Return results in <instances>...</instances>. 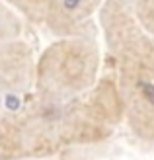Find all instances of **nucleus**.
Listing matches in <instances>:
<instances>
[{
	"label": "nucleus",
	"mask_w": 154,
	"mask_h": 160,
	"mask_svg": "<svg viewBox=\"0 0 154 160\" xmlns=\"http://www.w3.org/2000/svg\"><path fill=\"white\" fill-rule=\"evenodd\" d=\"M102 4L103 0H49L41 26L53 37L96 33Z\"/></svg>",
	"instance_id": "obj_4"
},
{
	"label": "nucleus",
	"mask_w": 154,
	"mask_h": 160,
	"mask_svg": "<svg viewBox=\"0 0 154 160\" xmlns=\"http://www.w3.org/2000/svg\"><path fill=\"white\" fill-rule=\"evenodd\" d=\"M23 31H26L23 16L6 0H0V41L20 39L23 37Z\"/></svg>",
	"instance_id": "obj_5"
},
{
	"label": "nucleus",
	"mask_w": 154,
	"mask_h": 160,
	"mask_svg": "<svg viewBox=\"0 0 154 160\" xmlns=\"http://www.w3.org/2000/svg\"><path fill=\"white\" fill-rule=\"evenodd\" d=\"M102 62L100 31L55 37L35 59L33 94L53 102L72 100L98 82Z\"/></svg>",
	"instance_id": "obj_2"
},
{
	"label": "nucleus",
	"mask_w": 154,
	"mask_h": 160,
	"mask_svg": "<svg viewBox=\"0 0 154 160\" xmlns=\"http://www.w3.org/2000/svg\"><path fill=\"white\" fill-rule=\"evenodd\" d=\"M37 55L23 37L0 41V103L6 109H18L35 84Z\"/></svg>",
	"instance_id": "obj_3"
},
{
	"label": "nucleus",
	"mask_w": 154,
	"mask_h": 160,
	"mask_svg": "<svg viewBox=\"0 0 154 160\" xmlns=\"http://www.w3.org/2000/svg\"><path fill=\"white\" fill-rule=\"evenodd\" d=\"M6 2L10 6H14L23 16V20L27 23L41 26L43 14H45V8L49 4V0H6Z\"/></svg>",
	"instance_id": "obj_6"
},
{
	"label": "nucleus",
	"mask_w": 154,
	"mask_h": 160,
	"mask_svg": "<svg viewBox=\"0 0 154 160\" xmlns=\"http://www.w3.org/2000/svg\"><path fill=\"white\" fill-rule=\"evenodd\" d=\"M98 28L123 102L125 129L154 147V35L137 20L131 0H103Z\"/></svg>",
	"instance_id": "obj_1"
},
{
	"label": "nucleus",
	"mask_w": 154,
	"mask_h": 160,
	"mask_svg": "<svg viewBox=\"0 0 154 160\" xmlns=\"http://www.w3.org/2000/svg\"><path fill=\"white\" fill-rule=\"evenodd\" d=\"M131 4L141 26L154 35V0H131Z\"/></svg>",
	"instance_id": "obj_7"
},
{
	"label": "nucleus",
	"mask_w": 154,
	"mask_h": 160,
	"mask_svg": "<svg viewBox=\"0 0 154 160\" xmlns=\"http://www.w3.org/2000/svg\"><path fill=\"white\" fill-rule=\"evenodd\" d=\"M10 115L12 111L0 103V158H12L10 148Z\"/></svg>",
	"instance_id": "obj_8"
}]
</instances>
